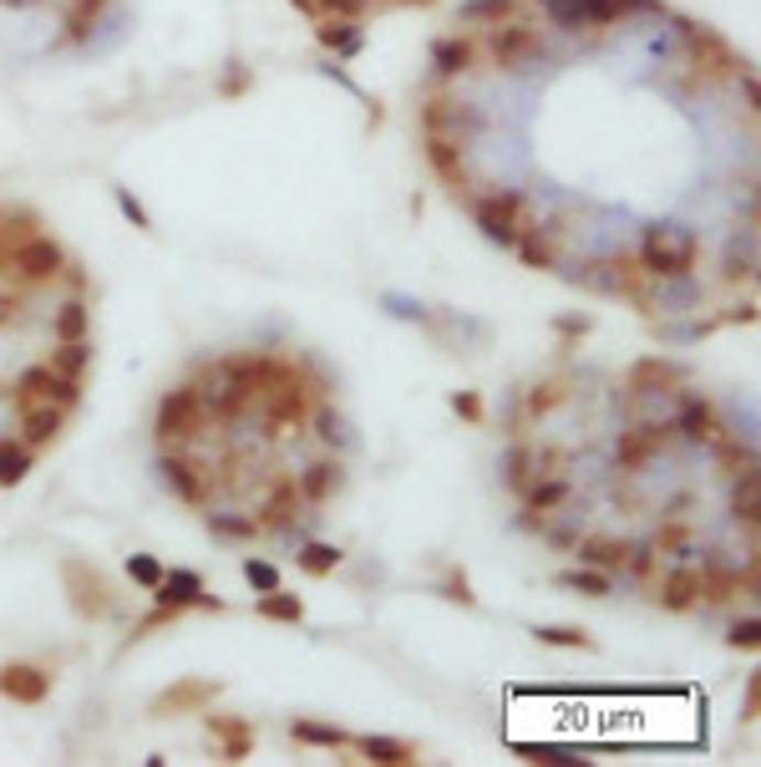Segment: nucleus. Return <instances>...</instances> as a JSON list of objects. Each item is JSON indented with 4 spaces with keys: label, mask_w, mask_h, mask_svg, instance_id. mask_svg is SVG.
<instances>
[{
    "label": "nucleus",
    "mask_w": 761,
    "mask_h": 767,
    "mask_svg": "<svg viewBox=\"0 0 761 767\" xmlns=\"http://www.w3.org/2000/svg\"><path fill=\"white\" fill-rule=\"evenodd\" d=\"M316 432L326 437V442H345V423H341V412H335V407H320V412H316Z\"/></svg>",
    "instance_id": "052dcab7"
},
{
    "label": "nucleus",
    "mask_w": 761,
    "mask_h": 767,
    "mask_svg": "<svg viewBox=\"0 0 761 767\" xmlns=\"http://www.w3.org/2000/svg\"><path fill=\"white\" fill-rule=\"evenodd\" d=\"M15 417H21V442H26L31 452H46L66 427V407H52V402H31V407H21Z\"/></svg>",
    "instance_id": "aec40b11"
},
{
    "label": "nucleus",
    "mask_w": 761,
    "mask_h": 767,
    "mask_svg": "<svg viewBox=\"0 0 761 767\" xmlns=\"http://www.w3.org/2000/svg\"><path fill=\"white\" fill-rule=\"evenodd\" d=\"M462 21H487V26L512 21V0H467V6H462Z\"/></svg>",
    "instance_id": "8fccbe9b"
},
{
    "label": "nucleus",
    "mask_w": 761,
    "mask_h": 767,
    "mask_svg": "<svg viewBox=\"0 0 761 767\" xmlns=\"http://www.w3.org/2000/svg\"><path fill=\"white\" fill-rule=\"evenodd\" d=\"M107 6H112V0H71V6H66V36L81 46V41L92 36L97 21H102Z\"/></svg>",
    "instance_id": "49530a36"
},
{
    "label": "nucleus",
    "mask_w": 761,
    "mask_h": 767,
    "mask_svg": "<svg viewBox=\"0 0 761 767\" xmlns=\"http://www.w3.org/2000/svg\"><path fill=\"white\" fill-rule=\"evenodd\" d=\"M0 697L21 701V706H41V701L52 697V676L41 671V666H31V661L0 666Z\"/></svg>",
    "instance_id": "a211bd4d"
},
{
    "label": "nucleus",
    "mask_w": 761,
    "mask_h": 767,
    "mask_svg": "<svg viewBox=\"0 0 761 767\" xmlns=\"http://www.w3.org/2000/svg\"><path fill=\"white\" fill-rule=\"evenodd\" d=\"M726 646H731V650H757V646H761V621H757V615L736 621L731 635H726Z\"/></svg>",
    "instance_id": "4d7b16f0"
},
{
    "label": "nucleus",
    "mask_w": 761,
    "mask_h": 767,
    "mask_svg": "<svg viewBox=\"0 0 761 767\" xmlns=\"http://www.w3.org/2000/svg\"><path fill=\"white\" fill-rule=\"evenodd\" d=\"M289 737L305 742V747H330V753H341V747H351V732L330 727V722H310V716H300V722H289Z\"/></svg>",
    "instance_id": "f704fd0d"
},
{
    "label": "nucleus",
    "mask_w": 761,
    "mask_h": 767,
    "mask_svg": "<svg viewBox=\"0 0 761 767\" xmlns=\"http://www.w3.org/2000/svg\"><path fill=\"white\" fill-rule=\"evenodd\" d=\"M153 600H163V605H178V610H213L219 615L223 610V600H213V595H203V574L198 569H163V580H158V590H153Z\"/></svg>",
    "instance_id": "2eb2a0df"
},
{
    "label": "nucleus",
    "mask_w": 761,
    "mask_h": 767,
    "mask_svg": "<svg viewBox=\"0 0 761 767\" xmlns=\"http://www.w3.org/2000/svg\"><path fill=\"white\" fill-rule=\"evenodd\" d=\"M31 402H52V407H66L77 412L81 407V382H71V376H62V371L52 366H26L21 376H15V392H11V407H31Z\"/></svg>",
    "instance_id": "0eeeda50"
},
{
    "label": "nucleus",
    "mask_w": 761,
    "mask_h": 767,
    "mask_svg": "<svg viewBox=\"0 0 761 767\" xmlns=\"http://www.w3.org/2000/svg\"><path fill=\"white\" fill-rule=\"evenodd\" d=\"M533 473H539V452L528 448V442H512V448H508V463H503V483H508L512 493H528Z\"/></svg>",
    "instance_id": "58836bf2"
},
{
    "label": "nucleus",
    "mask_w": 761,
    "mask_h": 767,
    "mask_svg": "<svg viewBox=\"0 0 761 767\" xmlns=\"http://www.w3.org/2000/svg\"><path fill=\"white\" fill-rule=\"evenodd\" d=\"M5 265H11V250H5V239H0V275H5Z\"/></svg>",
    "instance_id": "338daca9"
},
{
    "label": "nucleus",
    "mask_w": 761,
    "mask_h": 767,
    "mask_svg": "<svg viewBox=\"0 0 761 767\" xmlns=\"http://www.w3.org/2000/svg\"><path fill=\"white\" fill-rule=\"evenodd\" d=\"M559 244H564V229L559 224H523L518 229V260L528 270H559Z\"/></svg>",
    "instance_id": "6ab92c4d"
},
{
    "label": "nucleus",
    "mask_w": 761,
    "mask_h": 767,
    "mask_svg": "<svg viewBox=\"0 0 761 767\" xmlns=\"http://www.w3.org/2000/svg\"><path fill=\"white\" fill-rule=\"evenodd\" d=\"M320 15H335V21H366L371 0H316V21Z\"/></svg>",
    "instance_id": "5fc2aeb1"
},
{
    "label": "nucleus",
    "mask_w": 761,
    "mask_h": 767,
    "mask_svg": "<svg viewBox=\"0 0 761 767\" xmlns=\"http://www.w3.org/2000/svg\"><path fill=\"white\" fill-rule=\"evenodd\" d=\"M640 265L655 280H691L701 265V239L681 224H655L644 229L640 244Z\"/></svg>",
    "instance_id": "f257e3e1"
},
{
    "label": "nucleus",
    "mask_w": 761,
    "mask_h": 767,
    "mask_svg": "<svg viewBox=\"0 0 761 767\" xmlns=\"http://www.w3.org/2000/svg\"><path fill=\"white\" fill-rule=\"evenodd\" d=\"M625 569H630L635 580H650L655 574V544H630V555H625Z\"/></svg>",
    "instance_id": "6e6d98bb"
},
{
    "label": "nucleus",
    "mask_w": 761,
    "mask_h": 767,
    "mask_svg": "<svg viewBox=\"0 0 761 767\" xmlns=\"http://www.w3.org/2000/svg\"><path fill=\"white\" fill-rule=\"evenodd\" d=\"M219 691H223V681H209V676H188V681H178V687L158 691L147 712H153V716H188V712H203V706H213V697H219Z\"/></svg>",
    "instance_id": "4468645a"
},
{
    "label": "nucleus",
    "mask_w": 761,
    "mask_h": 767,
    "mask_svg": "<svg viewBox=\"0 0 761 767\" xmlns=\"http://www.w3.org/2000/svg\"><path fill=\"white\" fill-rule=\"evenodd\" d=\"M341 559H345V549H335V544H305L300 555H295V565L310 574V580H326V574H335L341 569Z\"/></svg>",
    "instance_id": "37998d69"
},
{
    "label": "nucleus",
    "mask_w": 761,
    "mask_h": 767,
    "mask_svg": "<svg viewBox=\"0 0 761 767\" xmlns=\"http://www.w3.org/2000/svg\"><path fill=\"white\" fill-rule=\"evenodd\" d=\"M569 478H549V483H528L523 493V529H549V514L559 508V503H569Z\"/></svg>",
    "instance_id": "393cba45"
},
{
    "label": "nucleus",
    "mask_w": 761,
    "mask_h": 767,
    "mask_svg": "<svg viewBox=\"0 0 761 767\" xmlns=\"http://www.w3.org/2000/svg\"><path fill=\"white\" fill-rule=\"evenodd\" d=\"M625 386H630V397H665L681 386V366L665 357H640L625 376Z\"/></svg>",
    "instance_id": "412c9836"
},
{
    "label": "nucleus",
    "mask_w": 761,
    "mask_h": 767,
    "mask_svg": "<svg viewBox=\"0 0 761 767\" xmlns=\"http://www.w3.org/2000/svg\"><path fill=\"white\" fill-rule=\"evenodd\" d=\"M355 747H361V753H366V763H376V767H417L421 763L417 747H411V742H401V737H361Z\"/></svg>",
    "instance_id": "7c9ffc66"
},
{
    "label": "nucleus",
    "mask_w": 761,
    "mask_h": 767,
    "mask_svg": "<svg viewBox=\"0 0 761 767\" xmlns=\"http://www.w3.org/2000/svg\"><path fill=\"white\" fill-rule=\"evenodd\" d=\"M559 590H578L584 600H609L615 595V580L594 565H578V569H564V574H559Z\"/></svg>",
    "instance_id": "72a5a7b5"
},
{
    "label": "nucleus",
    "mask_w": 761,
    "mask_h": 767,
    "mask_svg": "<svg viewBox=\"0 0 761 767\" xmlns=\"http://www.w3.org/2000/svg\"><path fill=\"white\" fill-rule=\"evenodd\" d=\"M396 6H421V11H427V6H432V0H396Z\"/></svg>",
    "instance_id": "774afa93"
},
{
    "label": "nucleus",
    "mask_w": 761,
    "mask_h": 767,
    "mask_svg": "<svg viewBox=\"0 0 761 767\" xmlns=\"http://www.w3.org/2000/svg\"><path fill=\"white\" fill-rule=\"evenodd\" d=\"M203 722H209L213 742H219V757H223V763H244V757L254 753V722H250V716L209 712Z\"/></svg>",
    "instance_id": "4be33fe9"
},
{
    "label": "nucleus",
    "mask_w": 761,
    "mask_h": 767,
    "mask_svg": "<svg viewBox=\"0 0 761 767\" xmlns=\"http://www.w3.org/2000/svg\"><path fill=\"white\" fill-rule=\"evenodd\" d=\"M691 539H696V529H691V518L685 514H660V529H655V555H681V549H691Z\"/></svg>",
    "instance_id": "a19ab883"
},
{
    "label": "nucleus",
    "mask_w": 761,
    "mask_h": 767,
    "mask_svg": "<svg viewBox=\"0 0 761 767\" xmlns=\"http://www.w3.org/2000/svg\"><path fill=\"white\" fill-rule=\"evenodd\" d=\"M158 473H163V483L173 489V498H184L188 508H203V503H209V478L198 473L194 458H184V452H163Z\"/></svg>",
    "instance_id": "f3484780"
},
{
    "label": "nucleus",
    "mask_w": 761,
    "mask_h": 767,
    "mask_svg": "<svg viewBox=\"0 0 761 767\" xmlns=\"http://www.w3.org/2000/svg\"><path fill=\"white\" fill-rule=\"evenodd\" d=\"M549 539H553V544H559V549H569V544H578V539H574V529H553V534H549Z\"/></svg>",
    "instance_id": "69168bd1"
},
{
    "label": "nucleus",
    "mask_w": 761,
    "mask_h": 767,
    "mask_svg": "<svg viewBox=\"0 0 761 767\" xmlns=\"http://www.w3.org/2000/svg\"><path fill=\"white\" fill-rule=\"evenodd\" d=\"M203 386L198 382H184V386H173V392H163L158 402V442L163 448H173V442H188V437H198V427H203Z\"/></svg>",
    "instance_id": "423d86ee"
},
{
    "label": "nucleus",
    "mask_w": 761,
    "mask_h": 767,
    "mask_svg": "<svg viewBox=\"0 0 761 767\" xmlns=\"http://www.w3.org/2000/svg\"><path fill=\"white\" fill-rule=\"evenodd\" d=\"M452 412H457L462 423H483L487 417V407H483V392H452Z\"/></svg>",
    "instance_id": "bf43d9fd"
},
{
    "label": "nucleus",
    "mask_w": 761,
    "mask_h": 767,
    "mask_svg": "<svg viewBox=\"0 0 761 767\" xmlns=\"http://www.w3.org/2000/svg\"><path fill=\"white\" fill-rule=\"evenodd\" d=\"M660 610L670 615H685V610L701 605V565H675L665 569V580H660Z\"/></svg>",
    "instance_id": "5701e85b"
},
{
    "label": "nucleus",
    "mask_w": 761,
    "mask_h": 767,
    "mask_svg": "<svg viewBox=\"0 0 761 767\" xmlns=\"http://www.w3.org/2000/svg\"><path fill=\"white\" fill-rule=\"evenodd\" d=\"M244 87H250V77H244V72H234V77L223 81V92H229V97H234V92H244Z\"/></svg>",
    "instance_id": "0e129e2a"
},
{
    "label": "nucleus",
    "mask_w": 761,
    "mask_h": 767,
    "mask_svg": "<svg viewBox=\"0 0 761 767\" xmlns=\"http://www.w3.org/2000/svg\"><path fill=\"white\" fill-rule=\"evenodd\" d=\"M625 555H630V539H604V534H594V539L578 544V565H594L604 574L625 569Z\"/></svg>",
    "instance_id": "2f4dec72"
},
{
    "label": "nucleus",
    "mask_w": 761,
    "mask_h": 767,
    "mask_svg": "<svg viewBox=\"0 0 761 767\" xmlns=\"http://www.w3.org/2000/svg\"><path fill=\"white\" fill-rule=\"evenodd\" d=\"M670 432H675V423H650V427H630V432H619L615 468H619V473H640L644 463H655L660 452H665Z\"/></svg>",
    "instance_id": "f8f14e48"
},
{
    "label": "nucleus",
    "mask_w": 761,
    "mask_h": 767,
    "mask_svg": "<svg viewBox=\"0 0 761 767\" xmlns=\"http://www.w3.org/2000/svg\"><path fill=\"white\" fill-rule=\"evenodd\" d=\"M300 508H305V498H300V489H295V478L279 473L269 503L260 508V529H289V524L300 518Z\"/></svg>",
    "instance_id": "cd10ccee"
},
{
    "label": "nucleus",
    "mask_w": 761,
    "mask_h": 767,
    "mask_svg": "<svg viewBox=\"0 0 761 767\" xmlns=\"http://www.w3.org/2000/svg\"><path fill=\"white\" fill-rule=\"evenodd\" d=\"M239 569H244V580H250L254 595H264V590H279V569L269 565V559H254V555H250Z\"/></svg>",
    "instance_id": "603ef678"
},
{
    "label": "nucleus",
    "mask_w": 761,
    "mask_h": 767,
    "mask_svg": "<svg viewBox=\"0 0 761 767\" xmlns=\"http://www.w3.org/2000/svg\"><path fill=\"white\" fill-rule=\"evenodd\" d=\"M421 158H427V168L437 173V184H442L452 199L473 188V168H467V143H457V138H442V133H421Z\"/></svg>",
    "instance_id": "1a4fd4ad"
},
{
    "label": "nucleus",
    "mask_w": 761,
    "mask_h": 767,
    "mask_svg": "<svg viewBox=\"0 0 761 767\" xmlns=\"http://www.w3.org/2000/svg\"><path fill=\"white\" fill-rule=\"evenodd\" d=\"M564 397H569V382H564V376H553V382H539L533 392H528V397H523V412H528V417H549V412L559 407Z\"/></svg>",
    "instance_id": "de8ad7c7"
},
{
    "label": "nucleus",
    "mask_w": 761,
    "mask_h": 767,
    "mask_svg": "<svg viewBox=\"0 0 761 767\" xmlns=\"http://www.w3.org/2000/svg\"><path fill=\"white\" fill-rule=\"evenodd\" d=\"M543 56V41L533 26H523V21H498V26H487V62L503 72H523L533 67Z\"/></svg>",
    "instance_id": "6e6552de"
},
{
    "label": "nucleus",
    "mask_w": 761,
    "mask_h": 767,
    "mask_svg": "<svg viewBox=\"0 0 761 767\" xmlns=\"http://www.w3.org/2000/svg\"><path fill=\"white\" fill-rule=\"evenodd\" d=\"M128 580L137 584V590H147V595H153V590H158V580H163V565L153 555H132L128 559Z\"/></svg>",
    "instance_id": "3c124183"
},
{
    "label": "nucleus",
    "mask_w": 761,
    "mask_h": 767,
    "mask_svg": "<svg viewBox=\"0 0 761 767\" xmlns=\"http://www.w3.org/2000/svg\"><path fill=\"white\" fill-rule=\"evenodd\" d=\"M442 595L452 600V605H462V610H477V595H473V580H467V569H446Z\"/></svg>",
    "instance_id": "864d4df0"
},
{
    "label": "nucleus",
    "mask_w": 761,
    "mask_h": 767,
    "mask_svg": "<svg viewBox=\"0 0 761 767\" xmlns=\"http://www.w3.org/2000/svg\"><path fill=\"white\" fill-rule=\"evenodd\" d=\"M345 483V468L335 463V458H320V463H310L300 478H295V489H300L305 508H320V503H330L335 493H341Z\"/></svg>",
    "instance_id": "a878e982"
},
{
    "label": "nucleus",
    "mask_w": 761,
    "mask_h": 767,
    "mask_svg": "<svg viewBox=\"0 0 761 767\" xmlns=\"http://www.w3.org/2000/svg\"><path fill=\"white\" fill-rule=\"evenodd\" d=\"M731 518L747 524V534H757V518H761V478L757 468L736 473V489H731Z\"/></svg>",
    "instance_id": "c756f323"
},
{
    "label": "nucleus",
    "mask_w": 761,
    "mask_h": 767,
    "mask_svg": "<svg viewBox=\"0 0 761 767\" xmlns=\"http://www.w3.org/2000/svg\"><path fill=\"white\" fill-rule=\"evenodd\" d=\"M62 584H66V605H71L77 621H107L112 605H118L107 574L97 565H87V559H62Z\"/></svg>",
    "instance_id": "20e7f679"
},
{
    "label": "nucleus",
    "mask_w": 761,
    "mask_h": 767,
    "mask_svg": "<svg viewBox=\"0 0 761 767\" xmlns=\"http://www.w3.org/2000/svg\"><path fill=\"white\" fill-rule=\"evenodd\" d=\"M473 219L493 244L512 250V244H518V229L528 224V199L518 194V188H493V194L473 199Z\"/></svg>",
    "instance_id": "39448f33"
},
{
    "label": "nucleus",
    "mask_w": 761,
    "mask_h": 767,
    "mask_svg": "<svg viewBox=\"0 0 761 767\" xmlns=\"http://www.w3.org/2000/svg\"><path fill=\"white\" fill-rule=\"evenodd\" d=\"M62 265H66V250L56 244L52 234H36L26 244H15L11 250V275L26 280V285H46V280H62Z\"/></svg>",
    "instance_id": "9d476101"
},
{
    "label": "nucleus",
    "mask_w": 761,
    "mask_h": 767,
    "mask_svg": "<svg viewBox=\"0 0 761 767\" xmlns=\"http://www.w3.org/2000/svg\"><path fill=\"white\" fill-rule=\"evenodd\" d=\"M52 336L56 341H87V336H92V310H87L81 295H71V300L52 316Z\"/></svg>",
    "instance_id": "473e14b6"
},
{
    "label": "nucleus",
    "mask_w": 761,
    "mask_h": 767,
    "mask_svg": "<svg viewBox=\"0 0 761 767\" xmlns=\"http://www.w3.org/2000/svg\"><path fill=\"white\" fill-rule=\"evenodd\" d=\"M559 331H564V336H589L594 320L589 316H564V320H559Z\"/></svg>",
    "instance_id": "e2e57ef3"
},
{
    "label": "nucleus",
    "mask_w": 761,
    "mask_h": 767,
    "mask_svg": "<svg viewBox=\"0 0 761 767\" xmlns=\"http://www.w3.org/2000/svg\"><path fill=\"white\" fill-rule=\"evenodd\" d=\"M31 463H36V452H31L26 442H11V437H0V489H15V483L31 473Z\"/></svg>",
    "instance_id": "79ce46f5"
},
{
    "label": "nucleus",
    "mask_w": 761,
    "mask_h": 767,
    "mask_svg": "<svg viewBox=\"0 0 761 767\" xmlns=\"http://www.w3.org/2000/svg\"><path fill=\"white\" fill-rule=\"evenodd\" d=\"M254 610H260L264 621H275V625H300V621H305V600H300V595H289L285 584H279V590H264Z\"/></svg>",
    "instance_id": "e433bc0d"
},
{
    "label": "nucleus",
    "mask_w": 761,
    "mask_h": 767,
    "mask_svg": "<svg viewBox=\"0 0 761 767\" xmlns=\"http://www.w3.org/2000/svg\"><path fill=\"white\" fill-rule=\"evenodd\" d=\"M681 36H685V46H691V56H696L701 72H710V77H747V62H741V56H736L731 46L716 36V31L691 26V21H685Z\"/></svg>",
    "instance_id": "ddd939ff"
},
{
    "label": "nucleus",
    "mask_w": 761,
    "mask_h": 767,
    "mask_svg": "<svg viewBox=\"0 0 761 767\" xmlns=\"http://www.w3.org/2000/svg\"><path fill=\"white\" fill-rule=\"evenodd\" d=\"M203 529L213 539H229V544H250L260 534V518H244V514H203Z\"/></svg>",
    "instance_id": "a18cd8bd"
},
{
    "label": "nucleus",
    "mask_w": 761,
    "mask_h": 767,
    "mask_svg": "<svg viewBox=\"0 0 761 767\" xmlns=\"http://www.w3.org/2000/svg\"><path fill=\"white\" fill-rule=\"evenodd\" d=\"M741 595V569L726 559H701V600L706 605H731Z\"/></svg>",
    "instance_id": "bb28decb"
},
{
    "label": "nucleus",
    "mask_w": 761,
    "mask_h": 767,
    "mask_svg": "<svg viewBox=\"0 0 761 767\" xmlns=\"http://www.w3.org/2000/svg\"><path fill=\"white\" fill-rule=\"evenodd\" d=\"M46 366L62 371V376H71V382H81V376L92 371V341H56V351H52Z\"/></svg>",
    "instance_id": "4c0bfd02"
},
{
    "label": "nucleus",
    "mask_w": 761,
    "mask_h": 767,
    "mask_svg": "<svg viewBox=\"0 0 761 767\" xmlns=\"http://www.w3.org/2000/svg\"><path fill=\"white\" fill-rule=\"evenodd\" d=\"M675 432H681L685 442H710V448H716L726 437V423H721V412H716V402L696 392V397H685L681 412H675Z\"/></svg>",
    "instance_id": "dca6fc26"
},
{
    "label": "nucleus",
    "mask_w": 761,
    "mask_h": 767,
    "mask_svg": "<svg viewBox=\"0 0 761 767\" xmlns=\"http://www.w3.org/2000/svg\"><path fill=\"white\" fill-rule=\"evenodd\" d=\"M112 199H118L122 219H132V229H153V213H147L143 204L132 199V188H112Z\"/></svg>",
    "instance_id": "13d9d810"
},
{
    "label": "nucleus",
    "mask_w": 761,
    "mask_h": 767,
    "mask_svg": "<svg viewBox=\"0 0 761 767\" xmlns=\"http://www.w3.org/2000/svg\"><path fill=\"white\" fill-rule=\"evenodd\" d=\"M533 640L539 646H559V650H599V640L584 625H533Z\"/></svg>",
    "instance_id": "ea45409f"
},
{
    "label": "nucleus",
    "mask_w": 761,
    "mask_h": 767,
    "mask_svg": "<svg viewBox=\"0 0 761 767\" xmlns=\"http://www.w3.org/2000/svg\"><path fill=\"white\" fill-rule=\"evenodd\" d=\"M559 31H584V26H615L630 15H665L660 0H539Z\"/></svg>",
    "instance_id": "f03ea898"
},
{
    "label": "nucleus",
    "mask_w": 761,
    "mask_h": 767,
    "mask_svg": "<svg viewBox=\"0 0 761 767\" xmlns=\"http://www.w3.org/2000/svg\"><path fill=\"white\" fill-rule=\"evenodd\" d=\"M36 234H41L36 209H0V239H5V250H15V244H26Z\"/></svg>",
    "instance_id": "c03bdc74"
},
{
    "label": "nucleus",
    "mask_w": 761,
    "mask_h": 767,
    "mask_svg": "<svg viewBox=\"0 0 761 767\" xmlns=\"http://www.w3.org/2000/svg\"><path fill=\"white\" fill-rule=\"evenodd\" d=\"M432 62L442 77H462V72L477 67V41L473 36H446L432 46Z\"/></svg>",
    "instance_id": "c85d7f7f"
},
{
    "label": "nucleus",
    "mask_w": 761,
    "mask_h": 767,
    "mask_svg": "<svg viewBox=\"0 0 761 767\" xmlns=\"http://www.w3.org/2000/svg\"><path fill=\"white\" fill-rule=\"evenodd\" d=\"M757 712H761V671L747 681V716L741 722H757Z\"/></svg>",
    "instance_id": "680f3d73"
},
{
    "label": "nucleus",
    "mask_w": 761,
    "mask_h": 767,
    "mask_svg": "<svg viewBox=\"0 0 761 767\" xmlns=\"http://www.w3.org/2000/svg\"><path fill=\"white\" fill-rule=\"evenodd\" d=\"M316 41L326 46V52H335V56H355V52H361V31H355L351 21H335V15H320V21H316Z\"/></svg>",
    "instance_id": "c9c22d12"
},
{
    "label": "nucleus",
    "mask_w": 761,
    "mask_h": 767,
    "mask_svg": "<svg viewBox=\"0 0 761 767\" xmlns=\"http://www.w3.org/2000/svg\"><path fill=\"white\" fill-rule=\"evenodd\" d=\"M264 402H269V427H305L310 423V386H305V376L275 386Z\"/></svg>",
    "instance_id": "b1692460"
},
{
    "label": "nucleus",
    "mask_w": 761,
    "mask_h": 767,
    "mask_svg": "<svg viewBox=\"0 0 761 767\" xmlns=\"http://www.w3.org/2000/svg\"><path fill=\"white\" fill-rule=\"evenodd\" d=\"M417 122H421V133H442V138H457V143H467L483 128V118L467 102H457V97H427L417 107Z\"/></svg>",
    "instance_id": "9b49d317"
},
{
    "label": "nucleus",
    "mask_w": 761,
    "mask_h": 767,
    "mask_svg": "<svg viewBox=\"0 0 761 767\" xmlns=\"http://www.w3.org/2000/svg\"><path fill=\"white\" fill-rule=\"evenodd\" d=\"M213 371H219V376H229L234 386H244V392H250V402H264L269 392H275V386H285V382H295V376H300V366H295V361L269 357V351H229V357L213 361Z\"/></svg>",
    "instance_id": "7ed1b4c3"
},
{
    "label": "nucleus",
    "mask_w": 761,
    "mask_h": 767,
    "mask_svg": "<svg viewBox=\"0 0 761 767\" xmlns=\"http://www.w3.org/2000/svg\"><path fill=\"white\" fill-rule=\"evenodd\" d=\"M178 615H184V610H178V605H163V600H153V610H147L143 621L132 625L128 646H137V640H143V635H153V631H163V625H173V621H178Z\"/></svg>",
    "instance_id": "09e8293b"
}]
</instances>
